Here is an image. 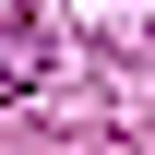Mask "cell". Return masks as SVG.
<instances>
[{
    "instance_id": "1",
    "label": "cell",
    "mask_w": 155,
    "mask_h": 155,
    "mask_svg": "<svg viewBox=\"0 0 155 155\" xmlns=\"http://www.w3.org/2000/svg\"><path fill=\"white\" fill-rule=\"evenodd\" d=\"M36 72H48V24L36 12H0V96H24Z\"/></svg>"
}]
</instances>
